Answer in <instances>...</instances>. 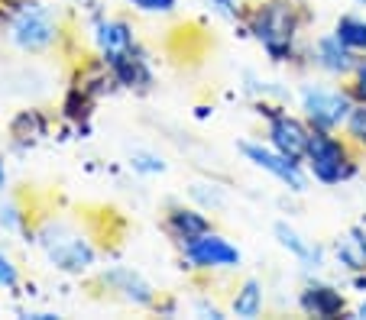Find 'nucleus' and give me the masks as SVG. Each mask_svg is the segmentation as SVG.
Listing matches in <instances>:
<instances>
[{"label": "nucleus", "mask_w": 366, "mask_h": 320, "mask_svg": "<svg viewBox=\"0 0 366 320\" xmlns=\"http://www.w3.org/2000/svg\"><path fill=\"white\" fill-rule=\"evenodd\" d=\"M104 282H111V285L117 288L127 301H133V304H152V288L139 279L137 272L114 269V272H107V275H104Z\"/></svg>", "instance_id": "13"}, {"label": "nucleus", "mask_w": 366, "mask_h": 320, "mask_svg": "<svg viewBox=\"0 0 366 320\" xmlns=\"http://www.w3.org/2000/svg\"><path fill=\"white\" fill-rule=\"evenodd\" d=\"M14 136L20 143H33L39 136H46V117L39 110H23L20 117L14 120Z\"/></svg>", "instance_id": "19"}, {"label": "nucleus", "mask_w": 366, "mask_h": 320, "mask_svg": "<svg viewBox=\"0 0 366 320\" xmlns=\"http://www.w3.org/2000/svg\"><path fill=\"white\" fill-rule=\"evenodd\" d=\"M130 165L137 168V172H149V175H156V172H166V162H162V159H156V155H149V153H133Z\"/></svg>", "instance_id": "21"}, {"label": "nucleus", "mask_w": 366, "mask_h": 320, "mask_svg": "<svg viewBox=\"0 0 366 320\" xmlns=\"http://www.w3.org/2000/svg\"><path fill=\"white\" fill-rule=\"evenodd\" d=\"M298 29V16L289 4H263L249 14V33L263 42L272 62H285L292 56V39Z\"/></svg>", "instance_id": "1"}, {"label": "nucleus", "mask_w": 366, "mask_h": 320, "mask_svg": "<svg viewBox=\"0 0 366 320\" xmlns=\"http://www.w3.org/2000/svg\"><path fill=\"white\" fill-rule=\"evenodd\" d=\"M302 311L311 317H337L344 311V298L331 285H308L302 291Z\"/></svg>", "instance_id": "11"}, {"label": "nucleus", "mask_w": 366, "mask_h": 320, "mask_svg": "<svg viewBox=\"0 0 366 320\" xmlns=\"http://www.w3.org/2000/svg\"><path fill=\"white\" fill-rule=\"evenodd\" d=\"M130 4L143 14H172L175 10V0H130Z\"/></svg>", "instance_id": "22"}, {"label": "nucleus", "mask_w": 366, "mask_h": 320, "mask_svg": "<svg viewBox=\"0 0 366 320\" xmlns=\"http://www.w3.org/2000/svg\"><path fill=\"white\" fill-rule=\"evenodd\" d=\"M337 262L350 272H366V233L350 230L344 239H337Z\"/></svg>", "instance_id": "15"}, {"label": "nucleus", "mask_w": 366, "mask_h": 320, "mask_svg": "<svg viewBox=\"0 0 366 320\" xmlns=\"http://www.w3.org/2000/svg\"><path fill=\"white\" fill-rule=\"evenodd\" d=\"M185 259L194 269H234L240 265V249L230 246L224 237L204 233V237L185 243Z\"/></svg>", "instance_id": "6"}, {"label": "nucleus", "mask_w": 366, "mask_h": 320, "mask_svg": "<svg viewBox=\"0 0 366 320\" xmlns=\"http://www.w3.org/2000/svg\"><path fill=\"white\" fill-rule=\"evenodd\" d=\"M23 223V214L16 210V204H7V207H0V227H7V230H16Z\"/></svg>", "instance_id": "25"}, {"label": "nucleus", "mask_w": 366, "mask_h": 320, "mask_svg": "<svg viewBox=\"0 0 366 320\" xmlns=\"http://www.w3.org/2000/svg\"><path fill=\"white\" fill-rule=\"evenodd\" d=\"M16 282H20V272H16V265L10 262L4 252H0V285H4V288H16Z\"/></svg>", "instance_id": "23"}, {"label": "nucleus", "mask_w": 366, "mask_h": 320, "mask_svg": "<svg viewBox=\"0 0 366 320\" xmlns=\"http://www.w3.org/2000/svg\"><path fill=\"white\" fill-rule=\"evenodd\" d=\"M302 107L308 113L311 126L318 130H334V126L347 123L353 110V94L350 91H327V88H308L302 94Z\"/></svg>", "instance_id": "5"}, {"label": "nucleus", "mask_w": 366, "mask_h": 320, "mask_svg": "<svg viewBox=\"0 0 366 320\" xmlns=\"http://www.w3.org/2000/svg\"><path fill=\"white\" fill-rule=\"evenodd\" d=\"M166 227H169V233H172L175 239H182V243H192V239L211 233V220H207L201 210H194V207H172L169 210Z\"/></svg>", "instance_id": "10"}, {"label": "nucleus", "mask_w": 366, "mask_h": 320, "mask_svg": "<svg viewBox=\"0 0 366 320\" xmlns=\"http://www.w3.org/2000/svg\"><path fill=\"white\" fill-rule=\"evenodd\" d=\"M308 136L311 130L302 120L289 117V113H269V143L292 162H302L308 153Z\"/></svg>", "instance_id": "7"}, {"label": "nucleus", "mask_w": 366, "mask_h": 320, "mask_svg": "<svg viewBox=\"0 0 366 320\" xmlns=\"http://www.w3.org/2000/svg\"><path fill=\"white\" fill-rule=\"evenodd\" d=\"M318 65L321 68H327L331 75H344V71L353 68V49H347L344 42L337 39V36H325V39H318Z\"/></svg>", "instance_id": "14"}, {"label": "nucleus", "mask_w": 366, "mask_h": 320, "mask_svg": "<svg viewBox=\"0 0 366 320\" xmlns=\"http://www.w3.org/2000/svg\"><path fill=\"white\" fill-rule=\"evenodd\" d=\"M350 94H353L357 104H366V62H357V75H353Z\"/></svg>", "instance_id": "24"}, {"label": "nucleus", "mask_w": 366, "mask_h": 320, "mask_svg": "<svg viewBox=\"0 0 366 320\" xmlns=\"http://www.w3.org/2000/svg\"><path fill=\"white\" fill-rule=\"evenodd\" d=\"M357 314H360V317L366 320V301H363V304H360V311H357Z\"/></svg>", "instance_id": "28"}, {"label": "nucleus", "mask_w": 366, "mask_h": 320, "mask_svg": "<svg viewBox=\"0 0 366 320\" xmlns=\"http://www.w3.org/2000/svg\"><path fill=\"white\" fill-rule=\"evenodd\" d=\"M259 311H263V285L249 279V282H243V288L237 291L234 314L243 320H253V317H259Z\"/></svg>", "instance_id": "17"}, {"label": "nucleus", "mask_w": 366, "mask_h": 320, "mask_svg": "<svg viewBox=\"0 0 366 320\" xmlns=\"http://www.w3.org/2000/svg\"><path fill=\"white\" fill-rule=\"evenodd\" d=\"M347 130H350L353 140L366 146V104H357L350 110V117H347Z\"/></svg>", "instance_id": "20"}, {"label": "nucleus", "mask_w": 366, "mask_h": 320, "mask_svg": "<svg viewBox=\"0 0 366 320\" xmlns=\"http://www.w3.org/2000/svg\"><path fill=\"white\" fill-rule=\"evenodd\" d=\"M272 230H276V237H279V243L285 246V249L292 252V256L295 259H302V262H315V269H318V262H321V249L318 246H315V249H311L308 243H302V237H298L295 230H292L289 223H276V227H272Z\"/></svg>", "instance_id": "16"}, {"label": "nucleus", "mask_w": 366, "mask_h": 320, "mask_svg": "<svg viewBox=\"0 0 366 320\" xmlns=\"http://www.w3.org/2000/svg\"><path fill=\"white\" fill-rule=\"evenodd\" d=\"M0 188H4V165H0Z\"/></svg>", "instance_id": "29"}, {"label": "nucleus", "mask_w": 366, "mask_h": 320, "mask_svg": "<svg viewBox=\"0 0 366 320\" xmlns=\"http://www.w3.org/2000/svg\"><path fill=\"white\" fill-rule=\"evenodd\" d=\"M10 36H14V42L23 52H42L56 39V23H52V16L46 14L42 4L23 0L14 10V16H10Z\"/></svg>", "instance_id": "4"}, {"label": "nucleus", "mask_w": 366, "mask_h": 320, "mask_svg": "<svg viewBox=\"0 0 366 320\" xmlns=\"http://www.w3.org/2000/svg\"><path fill=\"white\" fill-rule=\"evenodd\" d=\"M240 153L247 155L256 168H263V172L276 175L279 181H285L292 191H305V175H302V168H298V162H292L289 155H282L279 149L272 153V149H263V146H256V143H240Z\"/></svg>", "instance_id": "8"}, {"label": "nucleus", "mask_w": 366, "mask_h": 320, "mask_svg": "<svg viewBox=\"0 0 366 320\" xmlns=\"http://www.w3.org/2000/svg\"><path fill=\"white\" fill-rule=\"evenodd\" d=\"M305 159H308V168L311 175L321 181V185H337V181L350 178L353 172H357V165H353V159L347 155V146L340 140H334L331 130H311L308 136V153H305Z\"/></svg>", "instance_id": "2"}, {"label": "nucleus", "mask_w": 366, "mask_h": 320, "mask_svg": "<svg viewBox=\"0 0 366 320\" xmlns=\"http://www.w3.org/2000/svg\"><path fill=\"white\" fill-rule=\"evenodd\" d=\"M217 10H221L224 16H237V7H234V0H211Z\"/></svg>", "instance_id": "26"}, {"label": "nucleus", "mask_w": 366, "mask_h": 320, "mask_svg": "<svg viewBox=\"0 0 366 320\" xmlns=\"http://www.w3.org/2000/svg\"><path fill=\"white\" fill-rule=\"evenodd\" d=\"M334 36L344 42L347 49H366V20H360V16H340L337 26H334Z\"/></svg>", "instance_id": "18"}, {"label": "nucleus", "mask_w": 366, "mask_h": 320, "mask_svg": "<svg viewBox=\"0 0 366 320\" xmlns=\"http://www.w3.org/2000/svg\"><path fill=\"white\" fill-rule=\"evenodd\" d=\"M357 288H366V275H357Z\"/></svg>", "instance_id": "27"}, {"label": "nucleus", "mask_w": 366, "mask_h": 320, "mask_svg": "<svg viewBox=\"0 0 366 320\" xmlns=\"http://www.w3.org/2000/svg\"><path fill=\"white\" fill-rule=\"evenodd\" d=\"M104 62H107V68H111L114 81L124 84V88H146V84L152 81V71H149V65H146L143 52H139L137 46L127 49V52L104 56Z\"/></svg>", "instance_id": "9"}, {"label": "nucleus", "mask_w": 366, "mask_h": 320, "mask_svg": "<svg viewBox=\"0 0 366 320\" xmlns=\"http://www.w3.org/2000/svg\"><path fill=\"white\" fill-rule=\"evenodd\" d=\"M97 46H101L104 56H114V52H127L133 49L137 42H133V33L127 23L120 20H97Z\"/></svg>", "instance_id": "12"}, {"label": "nucleus", "mask_w": 366, "mask_h": 320, "mask_svg": "<svg viewBox=\"0 0 366 320\" xmlns=\"http://www.w3.org/2000/svg\"><path fill=\"white\" fill-rule=\"evenodd\" d=\"M39 243L46 249V256L56 262V269L62 272H88L94 265V249L84 237L71 233L62 223H46L39 230Z\"/></svg>", "instance_id": "3"}]
</instances>
